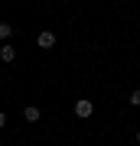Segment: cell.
<instances>
[{
	"label": "cell",
	"instance_id": "cell-3",
	"mask_svg": "<svg viewBox=\"0 0 140 146\" xmlns=\"http://www.w3.org/2000/svg\"><path fill=\"white\" fill-rule=\"evenodd\" d=\"M23 117L29 120V123H36V120H39L42 114H39V107H36V104H26V107H23Z\"/></svg>",
	"mask_w": 140,
	"mask_h": 146
},
{
	"label": "cell",
	"instance_id": "cell-8",
	"mask_svg": "<svg viewBox=\"0 0 140 146\" xmlns=\"http://www.w3.org/2000/svg\"><path fill=\"white\" fill-rule=\"evenodd\" d=\"M137 143H140V130H137Z\"/></svg>",
	"mask_w": 140,
	"mask_h": 146
},
{
	"label": "cell",
	"instance_id": "cell-6",
	"mask_svg": "<svg viewBox=\"0 0 140 146\" xmlns=\"http://www.w3.org/2000/svg\"><path fill=\"white\" fill-rule=\"evenodd\" d=\"M130 104H134V107H140V88H137V91H130Z\"/></svg>",
	"mask_w": 140,
	"mask_h": 146
},
{
	"label": "cell",
	"instance_id": "cell-4",
	"mask_svg": "<svg viewBox=\"0 0 140 146\" xmlns=\"http://www.w3.org/2000/svg\"><path fill=\"white\" fill-rule=\"evenodd\" d=\"M0 58H3V62H13V58H16V49L10 46V42H3V46H0Z\"/></svg>",
	"mask_w": 140,
	"mask_h": 146
},
{
	"label": "cell",
	"instance_id": "cell-1",
	"mask_svg": "<svg viewBox=\"0 0 140 146\" xmlns=\"http://www.w3.org/2000/svg\"><path fill=\"white\" fill-rule=\"evenodd\" d=\"M91 114H94V104L88 98H78L75 101V117H91Z\"/></svg>",
	"mask_w": 140,
	"mask_h": 146
},
{
	"label": "cell",
	"instance_id": "cell-2",
	"mask_svg": "<svg viewBox=\"0 0 140 146\" xmlns=\"http://www.w3.org/2000/svg\"><path fill=\"white\" fill-rule=\"evenodd\" d=\"M36 42H39V49H52V46H56V33H52V29H42Z\"/></svg>",
	"mask_w": 140,
	"mask_h": 146
},
{
	"label": "cell",
	"instance_id": "cell-5",
	"mask_svg": "<svg viewBox=\"0 0 140 146\" xmlns=\"http://www.w3.org/2000/svg\"><path fill=\"white\" fill-rule=\"evenodd\" d=\"M10 33H13V29H10V23H0V39H3V42L10 39Z\"/></svg>",
	"mask_w": 140,
	"mask_h": 146
},
{
	"label": "cell",
	"instance_id": "cell-7",
	"mask_svg": "<svg viewBox=\"0 0 140 146\" xmlns=\"http://www.w3.org/2000/svg\"><path fill=\"white\" fill-rule=\"evenodd\" d=\"M7 123V114H3V110H0V127H3Z\"/></svg>",
	"mask_w": 140,
	"mask_h": 146
}]
</instances>
